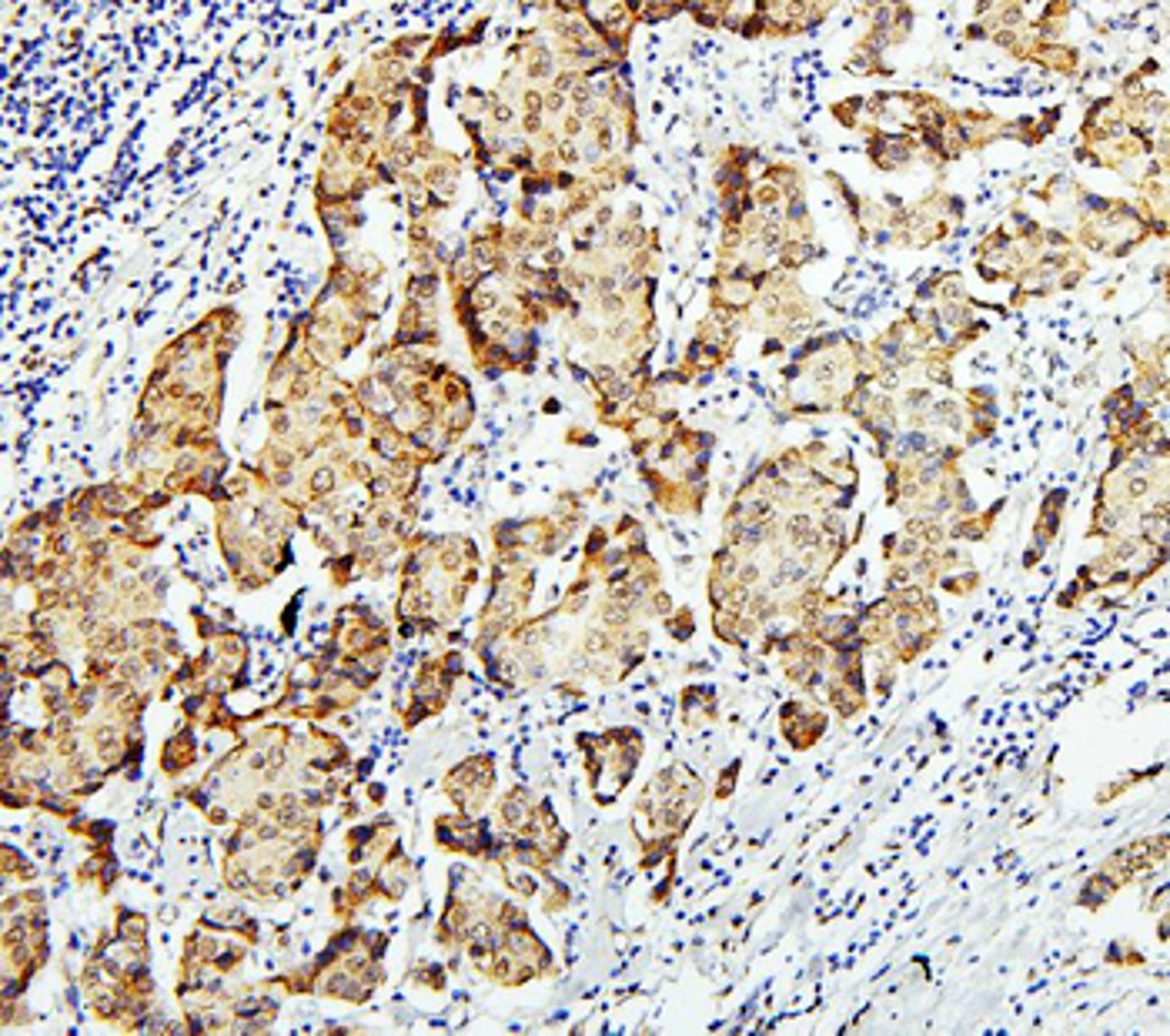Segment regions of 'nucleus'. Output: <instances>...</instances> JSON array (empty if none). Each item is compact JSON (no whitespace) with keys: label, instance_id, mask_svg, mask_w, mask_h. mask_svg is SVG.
Listing matches in <instances>:
<instances>
[{"label":"nucleus","instance_id":"1","mask_svg":"<svg viewBox=\"0 0 1170 1036\" xmlns=\"http://www.w3.org/2000/svg\"><path fill=\"white\" fill-rule=\"evenodd\" d=\"M1117 890H1121V880H1117V876H1111L1107 870H1097V872H1093V880H1087V886H1083L1080 906H1087V910H1101L1103 902L1111 900Z\"/></svg>","mask_w":1170,"mask_h":1036}]
</instances>
